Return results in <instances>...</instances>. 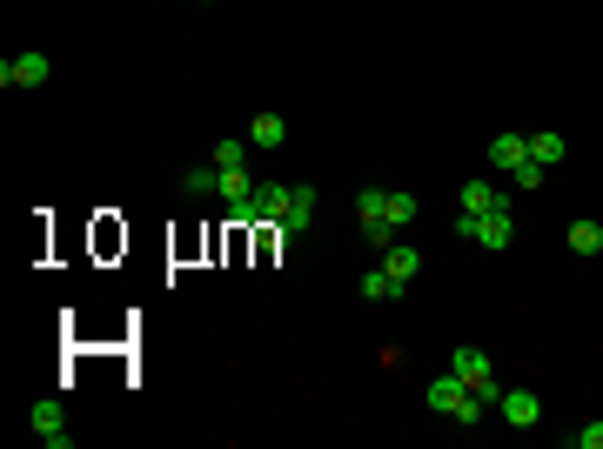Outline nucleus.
Listing matches in <instances>:
<instances>
[{
	"instance_id": "obj_1",
	"label": "nucleus",
	"mask_w": 603,
	"mask_h": 449,
	"mask_svg": "<svg viewBox=\"0 0 603 449\" xmlns=\"http://www.w3.org/2000/svg\"><path fill=\"white\" fill-rule=\"evenodd\" d=\"M496 423L536 429V423H543V396H536V389H503V396H496Z\"/></svg>"
},
{
	"instance_id": "obj_2",
	"label": "nucleus",
	"mask_w": 603,
	"mask_h": 449,
	"mask_svg": "<svg viewBox=\"0 0 603 449\" xmlns=\"http://www.w3.org/2000/svg\"><path fill=\"white\" fill-rule=\"evenodd\" d=\"M47 74H54L47 54H14V61H0V88H47Z\"/></svg>"
},
{
	"instance_id": "obj_3",
	"label": "nucleus",
	"mask_w": 603,
	"mask_h": 449,
	"mask_svg": "<svg viewBox=\"0 0 603 449\" xmlns=\"http://www.w3.org/2000/svg\"><path fill=\"white\" fill-rule=\"evenodd\" d=\"M315 208H322V195H315L309 181H295V195H289V215H282V228H275V235H282V248H289L295 235H302V228L315 222Z\"/></svg>"
},
{
	"instance_id": "obj_4",
	"label": "nucleus",
	"mask_w": 603,
	"mask_h": 449,
	"mask_svg": "<svg viewBox=\"0 0 603 449\" xmlns=\"http://www.w3.org/2000/svg\"><path fill=\"white\" fill-rule=\"evenodd\" d=\"M34 436H41L47 449H67L74 443V429H67V409L47 396V403H34Z\"/></svg>"
},
{
	"instance_id": "obj_5",
	"label": "nucleus",
	"mask_w": 603,
	"mask_h": 449,
	"mask_svg": "<svg viewBox=\"0 0 603 449\" xmlns=\"http://www.w3.org/2000/svg\"><path fill=\"white\" fill-rule=\"evenodd\" d=\"M469 242H483V248H503L516 242V222H510V208H490V215H476V228H469Z\"/></svg>"
},
{
	"instance_id": "obj_6",
	"label": "nucleus",
	"mask_w": 603,
	"mask_h": 449,
	"mask_svg": "<svg viewBox=\"0 0 603 449\" xmlns=\"http://www.w3.org/2000/svg\"><path fill=\"white\" fill-rule=\"evenodd\" d=\"M456 202H463V215H490V208H510V195H503V188H496L490 175H469Z\"/></svg>"
},
{
	"instance_id": "obj_7",
	"label": "nucleus",
	"mask_w": 603,
	"mask_h": 449,
	"mask_svg": "<svg viewBox=\"0 0 603 449\" xmlns=\"http://www.w3.org/2000/svg\"><path fill=\"white\" fill-rule=\"evenodd\" d=\"M490 161H496V175H510V168H523V161H530V135H516V128H503V135L490 141Z\"/></svg>"
},
{
	"instance_id": "obj_8",
	"label": "nucleus",
	"mask_w": 603,
	"mask_h": 449,
	"mask_svg": "<svg viewBox=\"0 0 603 449\" xmlns=\"http://www.w3.org/2000/svg\"><path fill=\"white\" fill-rule=\"evenodd\" d=\"M382 269L396 275V282H416V275H423V255H416L409 242H389L382 248Z\"/></svg>"
},
{
	"instance_id": "obj_9",
	"label": "nucleus",
	"mask_w": 603,
	"mask_h": 449,
	"mask_svg": "<svg viewBox=\"0 0 603 449\" xmlns=\"http://www.w3.org/2000/svg\"><path fill=\"white\" fill-rule=\"evenodd\" d=\"M282 141H289V121H282V114H255V128H248V148H282Z\"/></svg>"
},
{
	"instance_id": "obj_10",
	"label": "nucleus",
	"mask_w": 603,
	"mask_h": 449,
	"mask_svg": "<svg viewBox=\"0 0 603 449\" xmlns=\"http://www.w3.org/2000/svg\"><path fill=\"white\" fill-rule=\"evenodd\" d=\"M356 289H362V302H396V295L409 289V282H396V275H389V269H369V275H362V282H356Z\"/></svg>"
},
{
	"instance_id": "obj_11",
	"label": "nucleus",
	"mask_w": 603,
	"mask_h": 449,
	"mask_svg": "<svg viewBox=\"0 0 603 449\" xmlns=\"http://www.w3.org/2000/svg\"><path fill=\"white\" fill-rule=\"evenodd\" d=\"M563 155H570V141H563L557 128H536V135H530V161H543V168H557Z\"/></svg>"
},
{
	"instance_id": "obj_12",
	"label": "nucleus",
	"mask_w": 603,
	"mask_h": 449,
	"mask_svg": "<svg viewBox=\"0 0 603 449\" xmlns=\"http://www.w3.org/2000/svg\"><path fill=\"white\" fill-rule=\"evenodd\" d=\"M356 215H362V228L389 222V188H362V195H356ZM389 228H396V222H389Z\"/></svg>"
},
{
	"instance_id": "obj_13",
	"label": "nucleus",
	"mask_w": 603,
	"mask_h": 449,
	"mask_svg": "<svg viewBox=\"0 0 603 449\" xmlns=\"http://www.w3.org/2000/svg\"><path fill=\"white\" fill-rule=\"evenodd\" d=\"M208 161H215V168H248V141L222 135V141H215V148H208Z\"/></svg>"
},
{
	"instance_id": "obj_14",
	"label": "nucleus",
	"mask_w": 603,
	"mask_h": 449,
	"mask_svg": "<svg viewBox=\"0 0 603 449\" xmlns=\"http://www.w3.org/2000/svg\"><path fill=\"white\" fill-rule=\"evenodd\" d=\"M563 242L577 248V255H603V228L597 222H570V235H563Z\"/></svg>"
},
{
	"instance_id": "obj_15",
	"label": "nucleus",
	"mask_w": 603,
	"mask_h": 449,
	"mask_svg": "<svg viewBox=\"0 0 603 449\" xmlns=\"http://www.w3.org/2000/svg\"><path fill=\"white\" fill-rule=\"evenodd\" d=\"M181 188H188V195H222V175H215V161H208V168H188V175H181Z\"/></svg>"
},
{
	"instance_id": "obj_16",
	"label": "nucleus",
	"mask_w": 603,
	"mask_h": 449,
	"mask_svg": "<svg viewBox=\"0 0 603 449\" xmlns=\"http://www.w3.org/2000/svg\"><path fill=\"white\" fill-rule=\"evenodd\" d=\"M389 222H416V195H409V188H389Z\"/></svg>"
},
{
	"instance_id": "obj_17",
	"label": "nucleus",
	"mask_w": 603,
	"mask_h": 449,
	"mask_svg": "<svg viewBox=\"0 0 603 449\" xmlns=\"http://www.w3.org/2000/svg\"><path fill=\"white\" fill-rule=\"evenodd\" d=\"M543 175H550L543 161H523V168H510V181H516V188H523V195H530V188H543Z\"/></svg>"
},
{
	"instance_id": "obj_18",
	"label": "nucleus",
	"mask_w": 603,
	"mask_h": 449,
	"mask_svg": "<svg viewBox=\"0 0 603 449\" xmlns=\"http://www.w3.org/2000/svg\"><path fill=\"white\" fill-rule=\"evenodd\" d=\"M570 443H577V449H603V423H583Z\"/></svg>"
}]
</instances>
